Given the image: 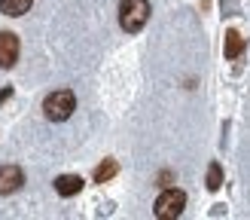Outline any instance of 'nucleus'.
<instances>
[{"label": "nucleus", "instance_id": "obj_1", "mask_svg": "<svg viewBox=\"0 0 250 220\" xmlns=\"http://www.w3.org/2000/svg\"><path fill=\"white\" fill-rule=\"evenodd\" d=\"M73 110H77V98H73L70 89H58L52 95H46V101H43V113L52 122H64Z\"/></svg>", "mask_w": 250, "mask_h": 220}, {"label": "nucleus", "instance_id": "obj_2", "mask_svg": "<svg viewBox=\"0 0 250 220\" xmlns=\"http://www.w3.org/2000/svg\"><path fill=\"white\" fill-rule=\"evenodd\" d=\"M146 19H149V3H146V0H122V6H119V24L128 34L144 31Z\"/></svg>", "mask_w": 250, "mask_h": 220}, {"label": "nucleus", "instance_id": "obj_3", "mask_svg": "<svg viewBox=\"0 0 250 220\" xmlns=\"http://www.w3.org/2000/svg\"><path fill=\"white\" fill-rule=\"evenodd\" d=\"M183 208H186V196L180 193V190H165V193H162L159 196V199H156V217L159 220H174V217H180L183 214Z\"/></svg>", "mask_w": 250, "mask_h": 220}, {"label": "nucleus", "instance_id": "obj_4", "mask_svg": "<svg viewBox=\"0 0 250 220\" xmlns=\"http://www.w3.org/2000/svg\"><path fill=\"white\" fill-rule=\"evenodd\" d=\"M19 61V37L9 31H0V67H12Z\"/></svg>", "mask_w": 250, "mask_h": 220}, {"label": "nucleus", "instance_id": "obj_5", "mask_svg": "<svg viewBox=\"0 0 250 220\" xmlns=\"http://www.w3.org/2000/svg\"><path fill=\"white\" fill-rule=\"evenodd\" d=\"M21 183H24V175H21L19 165H0V193L3 196L16 193Z\"/></svg>", "mask_w": 250, "mask_h": 220}, {"label": "nucleus", "instance_id": "obj_6", "mask_svg": "<svg viewBox=\"0 0 250 220\" xmlns=\"http://www.w3.org/2000/svg\"><path fill=\"white\" fill-rule=\"evenodd\" d=\"M80 190H83V177L80 175H61L55 180V193L64 196V199H67V196H77Z\"/></svg>", "mask_w": 250, "mask_h": 220}, {"label": "nucleus", "instance_id": "obj_7", "mask_svg": "<svg viewBox=\"0 0 250 220\" xmlns=\"http://www.w3.org/2000/svg\"><path fill=\"white\" fill-rule=\"evenodd\" d=\"M244 49H247V40H244L238 31H229V34H226V49H223V52H226V58H229V61L241 58Z\"/></svg>", "mask_w": 250, "mask_h": 220}, {"label": "nucleus", "instance_id": "obj_8", "mask_svg": "<svg viewBox=\"0 0 250 220\" xmlns=\"http://www.w3.org/2000/svg\"><path fill=\"white\" fill-rule=\"evenodd\" d=\"M31 3L34 0H0V12H3V16H24V12L31 9Z\"/></svg>", "mask_w": 250, "mask_h": 220}, {"label": "nucleus", "instance_id": "obj_9", "mask_svg": "<svg viewBox=\"0 0 250 220\" xmlns=\"http://www.w3.org/2000/svg\"><path fill=\"white\" fill-rule=\"evenodd\" d=\"M116 175H119V162H116V159H104V162L95 168V180L98 183H107L110 177H116Z\"/></svg>", "mask_w": 250, "mask_h": 220}, {"label": "nucleus", "instance_id": "obj_10", "mask_svg": "<svg viewBox=\"0 0 250 220\" xmlns=\"http://www.w3.org/2000/svg\"><path fill=\"white\" fill-rule=\"evenodd\" d=\"M220 187H223V165L220 162H210L208 165V190L217 193Z\"/></svg>", "mask_w": 250, "mask_h": 220}, {"label": "nucleus", "instance_id": "obj_11", "mask_svg": "<svg viewBox=\"0 0 250 220\" xmlns=\"http://www.w3.org/2000/svg\"><path fill=\"white\" fill-rule=\"evenodd\" d=\"M9 95H12V89H3V92H0V104H3V101H6Z\"/></svg>", "mask_w": 250, "mask_h": 220}]
</instances>
